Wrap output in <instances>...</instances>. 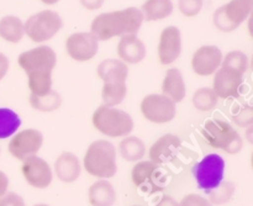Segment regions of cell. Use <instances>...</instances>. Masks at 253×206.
I'll return each mask as SVG.
<instances>
[{
    "mask_svg": "<svg viewBox=\"0 0 253 206\" xmlns=\"http://www.w3.org/2000/svg\"><path fill=\"white\" fill-rule=\"evenodd\" d=\"M145 17L141 9L135 6L103 12L94 17L90 24V32L98 41H109L114 37L137 34Z\"/></svg>",
    "mask_w": 253,
    "mask_h": 206,
    "instance_id": "obj_1",
    "label": "cell"
},
{
    "mask_svg": "<svg viewBox=\"0 0 253 206\" xmlns=\"http://www.w3.org/2000/svg\"><path fill=\"white\" fill-rule=\"evenodd\" d=\"M84 168L95 178H113L118 172L116 150L106 140H96L86 150L83 160Z\"/></svg>",
    "mask_w": 253,
    "mask_h": 206,
    "instance_id": "obj_2",
    "label": "cell"
},
{
    "mask_svg": "<svg viewBox=\"0 0 253 206\" xmlns=\"http://www.w3.org/2000/svg\"><path fill=\"white\" fill-rule=\"evenodd\" d=\"M202 135L210 147L222 150L229 155H237L244 147V140L236 128L220 119L208 120L203 126Z\"/></svg>",
    "mask_w": 253,
    "mask_h": 206,
    "instance_id": "obj_3",
    "label": "cell"
},
{
    "mask_svg": "<svg viewBox=\"0 0 253 206\" xmlns=\"http://www.w3.org/2000/svg\"><path fill=\"white\" fill-rule=\"evenodd\" d=\"M91 124L99 132L108 137H125L133 130V120L130 114L106 105L95 109Z\"/></svg>",
    "mask_w": 253,
    "mask_h": 206,
    "instance_id": "obj_4",
    "label": "cell"
},
{
    "mask_svg": "<svg viewBox=\"0 0 253 206\" xmlns=\"http://www.w3.org/2000/svg\"><path fill=\"white\" fill-rule=\"evenodd\" d=\"M63 27V20L53 10H42L31 15L24 22V31L31 41L36 43L49 41Z\"/></svg>",
    "mask_w": 253,
    "mask_h": 206,
    "instance_id": "obj_5",
    "label": "cell"
},
{
    "mask_svg": "<svg viewBox=\"0 0 253 206\" xmlns=\"http://www.w3.org/2000/svg\"><path fill=\"white\" fill-rule=\"evenodd\" d=\"M252 0H230L215 10L212 24L219 31H235L250 17L252 12Z\"/></svg>",
    "mask_w": 253,
    "mask_h": 206,
    "instance_id": "obj_6",
    "label": "cell"
},
{
    "mask_svg": "<svg viewBox=\"0 0 253 206\" xmlns=\"http://www.w3.org/2000/svg\"><path fill=\"white\" fill-rule=\"evenodd\" d=\"M199 189L204 192L215 189L224 180L225 161L216 153H210L200 160L192 169Z\"/></svg>",
    "mask_w": 253,
    "mask_h": 206,
    "instance_id": "obj_7",
    "label": "cell"
},
{
    "mask_svg": "<svg viewBox=\"0 0 253 206\" xmlns=\"http://www.w3.org/2000/svg\"><path fill=\"white\" fill-rule=\"evenodd\" d=\"M140 111L143 118L152 124H168L177 115L175 103L165 94H148L141 100Z\"/></svg>",
    "mask_w": 253,
    "mask_h": 206,
    "instance_id": "obj_8",
    "label": "cell"
},
{
    "mask_svg": "<svg viewBox=\"0 0 253 206\" xmlns=\"http://www.w3.org/2000/svg\"><path fill=\"white\" fill-rule=\"evenodd\" d=\"M17 64L26 74L36 72L52 73L56 68L57 54L52 47L42 44L20 53L17 57Z\"/></svg>",
    "mask_w": 253,
    "mask_h": 206,
    "instance_id": "obj_9",
    "label": "cell"
},
{
    "mask_svg": "<svg viewBox=\"0 0 253 206\" xmlns=\"http://www.w3.org/2000/svg\"><path fill=\"white\" fill-rule=\"evenodd\" d=\"M43 143V136L36 128H26L15 133L10 140L9 152L14 158L19 161H25L31 156H36L41 150Z\"/></svg>",
    "mask_w": 253,
    "mask_h": 206,
    "instance_id": "obj_10",
    "label": "cell"
},
{
    "mask_svg": "<svg viewBox=\"0 0 253 206\" xmlns=\"http://www.w3.org/2000/svg\"><path fill=\"white\" fill-rule=\"evenodd\" d=\"M244 85V74L227 67H220L214 73L212 90L219 99L239 98Z\"/></svg>",
    "mask_w": 253,
    "mask_h": 206,
    "instance_id": "obj_11",
    "label": "cell"
},
{
    "mask_svg": "<svg viewBox=\"0 0 253 206\" xmlns=\"http://www.w3.org/2000/svg\"><path fill=\"white\" fill-rule=\"evenodd\" d=\"M99 41L90 31L74 32L66 40V51L76 62H88L98 54Z\"/></svg>",
    "mask_w": 253,
    "mask_h": 206,
    "instance_id": "obj_12",
    "label": "cell"
},
{
    "mask_svg": "<svg viewBox=\"0 0 253 206\" xmlns=\"http://www.w3.org/2000/svg\"><path fill=\"white\" fill-rule=\"evenodd\" d=\"M21 172L27 184L36 189H46L53 179L49 165L37 155L22 161Z\"/></svg>",
    "mask_w": 253,
    "mask_h": 206,
    "instance_id": "obj_13",
    "label": "cell"
},
{
    "mask_svg": "<svg viewBox=\"0 0 253 206\" xmlns=\"http://www.w3.org/2000/svg\"><path fill=\"white\" fill-rule=\"evenodd\" d=\"M221 49L214 44H204L194 52L192 57V69L197 76L210 77L221 67Z\"/></svg>",
    "mask_w": 253,
    "mask_h": 206,
    "instance_id": "obj_14",
    "label": "cell"
},
{
    "mask_svg": "<svg viewBox=\"0 0 253 206\" xmlns=\"http://www.w3.org/2000/svg\"><path fill=\"white\" fill-rule=\"evenodd\" d=\"M182 53V35L177 26L162 30L158 42V61L162 66H170Z\"/></svg>",
    "mask_w": 253,
    "mask_h": 206,
    "instance_id": "obj_15",
    "label": "cell"
},
{
    "mask_svg": "<svg viewBox=\"0 0 253 206\" xmlns=\"http://www.w3.org/2000/svg\"><path fill=\"white\" fill-rule=\"evenodd\" d=\"M182 147V141L177 135L167 133L158 138L150 148V160L155 162L156 165H165V163L170 162L177 157Z\"/></svg>",
    "mask_w": 253,
    "mask_h": 206,
    "instance_id": "obj_16",
    "label": "cell"
},
{
    "mask_svg": "<svg viewBox=\"0 0 253 206\" xmlns=\"http://www.w3.org/2000/svg\"><path fill=\"white\" fill-rule=\"evenodd\" d=\"M146 44L142 40L137 36V34L124 35L120 37L118 44L119 59L125 62L126 64H138L145 59Z\"/></svg>",
    "mask_w": 253,
    "mask_h": 206,
    "instance_id": "obj_17",
    "label": "cell"
},
{
    "mask_svg": "<svg viewBox=\"0 0 253 206\" xmlns=\"http://www.w3.org/2000/svg\"><path fill=\"white\" fill-rule=\"evenodd\" d=\"M160 178V165L152 161H138L131 170V179L136 188L153 190Z\"/></svg>",
    "mask_w": 253,
    "mask_h": 206,
    "instance_id": "obj_18",
    "label": "cell"
},
{
    "mask_svg": "<svg viewBox=\"0 0 253 206\" xmlns=\"http://www.w3.org/2000/svg\"><path fill=\"white\" fill-rule=\"evenodd\" d=\"M82 165L78 157L72 152H63L58 156L54 162V173L61 182L74 183L79 178Z\"/></svg>",
    "mask_w": 253,
    "mask_h": 206,
    "instance_id": "obj_19",
    "label": "cell"
},
{
    "mask_svg": "<svg viewBox=\"0 0 253 206\" xmlns=\"http://www.w3.org/2000/svg\"><path fill=\"white\" fill-rule=\"evenodd\" d=\"M161 90H162V94L168 96L175 104L184 100L185 96H187V85H185L182 72L178 68L167 69Z\"/></svg>",
    "mask_w": 253,
    "mask_h": 206,
    "instance_id": "obj_20",
    "label": "cell"
},
{
    "mask_svg": "<svg viewBox=\"0 0 253 206\" xmlns=\"http://www.w3.org/2000/svg\"><path fill=\"white\" fill-rule=\"evenodd\" d=\"M96 74L103 83L126 82L128 77V66L121 59L108 58L99 63Z\"/></svg>",
    "mask_w": 253,
    "mask_h": 206,
    "instance_id": "obj_21",
    "label": "cell"
},
{
    "mask_svg": "<svg viewBox=\"0 0 253 206\" xmlns=\"http://www.w3.org/2000/svg\"><path fill=\"white\" fill-rule=\"evenodd\" d=\"M88 198L91 206H113L116 202L115 188L106 179H100L90 185Z\"/></svg>",
    "mask_w": 253,
    "mask_h": 206,
    "instance_id": "obj_22",
    "label": "cell"
},
{
    "mask_svg": "<svg viewBox=\"0 0 253 206\" xmlns=\"http://www.w3.org/2000/svg\"><path fill=\"white\" fill-rule=\"evenodd\" d=\"M174 10L172 0H146L142 4V11L145 21H160L170 16Z\"/></svg>",
    "mask_w": 253,
    "mask_h": 206,
    "instance_id": "obj_23",
    "label": "cell"
},
{
    "mask_svg": "<svg viewBox=\"0 0 253 206\" xmlns=\"http://www.w3.org/2000/svg\"><path fill=\"white\" fill-rule=\"evenodd\" d=\"M24 22L20 17L6 15L0 19V37L9 43H19L24 37Z\"/></svg>",
    "mask_w": 253,
    "mask_h": 206,
    "instance_id": "obj_24",
    "label": "cell"
},
{
    "mask_svg": "<svg viewBox=\"0 0 253 206\" xmlns=\"http://www.w3.org/2000/svg\"><path fill=\"white\" fill-rule=\"evenodd\" d=\"M121 157L128 162H138L146 155V145L137 136H125L119 145Z\"/></svg>",
    "mask_w": 253,
    "mask_h": 206,
    "instance_id": "obj_25",
    "label": "cell"
},
{
    "mask_svg": "<svg viewBox=\"0 0 253 206\" xmlns=\"http://www.w3.org/2000/svg\"><path fill=\"white\" fill-rule=\"evenodd\" d=\"M127 94V85L126 82H109L103 83L101 88V99H103V105L116 108L120 105L126 98Z\"/></svg>",
    "mask_w": 253,
    "mask_h": 206,
    "instance_id": "obj_26",
    "label": "cell"
},
{
    "mask_svg": "<svg viewBox=\"0 0 253 206\" xmlns=\"http://www.w3.org/2000/svg\"><path fill=\"white\" fill-rule=\"evenodd\" d=\"M29 103L35 110L41 111V113H52V111H56L61 108L62 96L58 91L52 89V90H49L48 93L42 96L30 94Z\"/></svg>",
    "mask_w": 253,
    "mask_h": 206,
    "instance_id": "obj_27",
    "label": "cell"
},
{
    "mask_svg": "<svg viewBox=\"0 0 253 206\" xmlns=\"http://www.w3.org/2000/svg\"><path fill=\"white\" fill-rule=\"evenodd\" d=\"M21 126V119L19 114L12 109L0 108V140H5L16 133Z\"/></svg>",
    "mask_w": 253,
    "mask_h": 206,
    "instance_id": "obj_28",
    "label": "cell"
},
{
    "mask_svg": "<svg viewBox=\"0 0 253 206\" xmlns=\"http://www.w3.org/2000/svg\"><path fill=\"white\" fill-rule=\"evenodd\" d=\"M193 106L197 109L198 111H202V113H209L212 111L217 106L219 103V98L216 96V94L214 93L211 88H199L194 91L192 98Z\"/></svg>",
    "mask_w": 253,
    "mask_h": 206,
    "instance_id": "obj_29",
    "label": "cell"
},
{
    "mask_svg": "<svg viewBox=\"0 0 253 206\" xmlns=\"http://www.w3.org/2000/svg\"><path fill=\"white\" fill-rule=\"evenodd\" d=\"M27 76V85H29L30 94L42 96L52 90V73L47 72H36L30 73Z\"/></svg>",
    "mask_w": 253,
    "mask_h": 206,
    "instance_id": "obj_30",
    "label": "cell"
},
{
    "mask_svg": "<svg viewBox=\"0 0 253 206\" xmlns=\"http://www.w3.org/2000/svg\"><path fill=\"white\" fill-rule=\"evenodd\" d=\"M221 67H227V68L235 69V71L245 74L249 69V57L245 52L240 51V49H234L222 57Z\"/></svg>",
    "mask_w": 253,
    "mask_h": 206,
    "instance_id": "obj_31",
    "label": "cell"
},
{
    "mask_svg": "<svg viewBox=\"0 0 253 206\" xmlns=\"http://www.w3.org/2000/svg\"><path fill=\"white\" fill-rule=\"evenodd\" d=\"M205 194L209 197V202L215 205H222L229 203L235 194V185L231 182H221L219 187L215 189L205 192Z\"/></svg>",
    "mask_w": 253,
    "mask_h": 206,
    "instance_id": "obj_32",
    "label": "cell"
},
{
    "mask_svg": "<svg viewBox=\"0 0 253 206\" xmlns=\"http://www.w3.org/2000/svg\"><path fill=\"white\" fill-rule=\"evenodd\" d=\"M232 121L239 127L247 128L253 125V108L250 104L240 106L234 114H232Z\"/></svg>",
    "mask_w": 253,
    "mask_h": 206,
    "instance_id": "obj_33",
    "label": "cell"
},
{
    "mask_svg": "<svg viewBox=\"0 0 253 206\" xmlns=\"http://www.w3.org/2000/svg\"><path fill=\"white\" fill-rule=\"evenodd\" d=\"M204 0H178V9L185 17H194L200 14Z\"/></svg>",
    "mask_w": 253,
    "mask_h": 206,
    "instance_id": "obj_34",
    "label": "cell"
},
{
    "mask_svg": "<svg viewBox=\"0 0 253 206\" xmlns=\"http://www.w3.org/2000/svg\"><path fill=\"white\" fill-rule=\"evenodd\" d=\"M179 206H212L211 203L207 198L199 194H188L180 200Z\"/></svg>",
    "mask_w": 253,
    "mask_h": 206,
    "instance_id": "obj_35",
    "label": "cell"
},
{
    "mask_svg": "<svg viewBox=\"0 0 253 206\" xmlns=\"http://www.w3.org/2000/svg\"><path fill=\"white\" fill-rule=\"evenodd\" d=\"M0 206H26V204L19 194L10 192L0 197Z\"/></svg>",
    "mask_w": 253,
    "mask_h": 206,
    "instance_id": "obj_36",
    "label": "cell"
},
{
    "mask_svg": "<svg viewBox=\"0 0 253 206\" xmlns=\"http://www.w3.org/2000/svg\"><path fill=\"white\" fill-rule=\"evenodd\" d=\"M82 6L85 10L93 11V10H99L104 5L105 0H79Z\"/></svg>",
    "mask_w": 253,
    "mask_h": 206,
    "instance_id": "obj_37",
    "label": "cell"
},
{
    "mask_svg": "<svg viewBox=\"0 0 253 206\" xmlns=\"http://www.w3.org/2000/svg\"><path fill=\"white\" fill-rule=\"evenodd\" d=\"M10 68V61L4 53L0 52V82L6 77L7 72H9Z\"/></svg>",
    "mask_w": 253,
    "mask_h": 206,
    "instance_id": "obj_38",
    "label": "cell"
},
{
    "mask_svg": "<svg viewBox=\"0 0 253 206\" xmlns=\"http://www.w3.org/2000/svg\"><path fill=\"white\" fill-rule=\"evenodd\" d=\"M156 206H179V204H178L177 200H175L174 198L170 197V195H163V197L161 198L160 202L156 204Z\"/></svg>",
    "mask_w": 253,
    "mask_h": 206,
    "instance_id": "obj_39",
    "label": "cell"
},
{
    "mask_svg": "<svg viewBox=\"0 0 253 206\" xmlns=\"http://www.w3.org/2000/svg\"><path fill=\"white\" fill-rule=\"evenodd\" d=\"M7 187H9V179H7L6 174L0 170V197L6 193Z\"/></svg>",
    "mask_w": 253,
    "mask_h": 206,
    "instance_id": "obj_40",
    "label": "cell"
},
{
    "mask_svg": "<svg viewBox=\"0 0 253 206\" xmlns=\"http://www.w3.org/2000/svg\"><path fill=\"white\" fill-rule=\"evenodd\" d=\"M58 1L59 0H41V2H43L44 5H49V6H51V5L57 4Z\"/></svg>",
    "mask_w": 253,
    "mask_h": 206,
    "instance_id": "obj_41",
    "label": "cell"
},
{
    "mask_svg": "<svg viewBox=\"0 0 253 206\" xmlns=\"http://www.w3.org/2000/svg\"><path fill=\"white\" fill-rule=\"evenodd\" d=\"M34 206H49V205H46V204H37V205H34Z\"/></svg>",
    "mask_w": 253,
    "mask_h": 206,
    "instance_id": "obj_42",
    "label": "cell"
},
{
    "mask_svg": "<svg viewBox=\"0 0 253 206\" xmlns=\"http://www.w3.org/2000/svg\"><path fill=\"white\" fill-rule=\"evenodd\" d=\"M132 206H140V205H132Z\"/></svg>",
    "mask_w": 253,
    "mask_h": 206,
    "instance_id": "obj_43",
    "label": "cell"
}]
</instances>
